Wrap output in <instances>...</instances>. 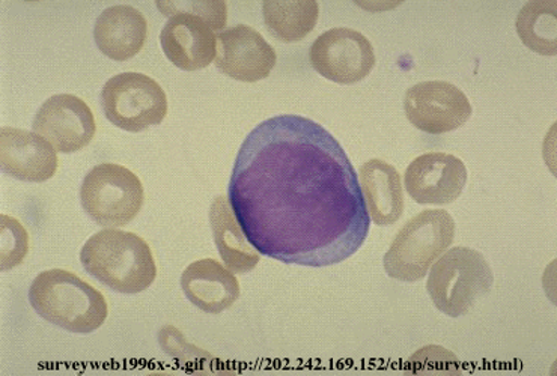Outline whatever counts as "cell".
Masks as SVG:
<instances>
[{"mask_svg":"<svg viewBox=\"0 0 557 376\" xmlns=\"http://www.w3.org/2000/svg\"><path fill=\"white\" fill-rule=\"evenodd\" d=\"M160 13L171 18L174 15L188 14L195 17L202 18L208 26L213 30H222L227 22V5L223 0L219 2H198V0H190V2H156Z\"/></svg>","mask_w":557,"mask_h":376,"instance_id":"cell-21","label":"cell"},{"mask_svg":"<svg viewBox=\"0 0 557 376\" xmlns=\"http://www.w3.org/2000/svg\"><path fill=\"white\" fill-rule=\"evenodd\" d=\"M210 225L215 247H218L227 270L245 274L257 268L261 261V254L247 241L226 196H218L211 203Z\"/></svg>","mask_w":557,"mask_h":376,"instance_id":"cell-18","label":"cell"},{"mask_svg":"<svg viewBox=\"0 0 557 376\" xmlns=\"http://www.w3.org/2000/svg\"><path fill=\"white\" fill-rule=\"evenodd\" d=\"M184 296L202 312L219 315L240 299V284L231 270L215 260L195 261L182 276Z\"/></svg>","mask_w":557,"mask_h":376,"instance_id":"cell-15","label":"cell"},{"mask_svg":"<svg viewBox=\"0 0 557 376\" xmlns=\"http://www.w3.org/2000/svg\"><path fill=\"white\" fill-rule=\"evenodd\" d=\"M29 303L47 323L77 335L98 330L109 315L103 293L66 270L38 274L30 285Z\"/></svg>","mask_w":557,"mask_h":376,"instance_id":"cell-3","label":"cell"},{"mask_svg":"<svg viewBox=\"0 0 557 376\" xmlns=\"http://www.w3.org/2000/svg\"><path fill=\"white\" fill-rule=\"evenodd\" d=\"M159 342L162 350L176 363L188 367H203L213 362V355L199 350L195 344L188 343L182 331L174 325H166L159 333Z\"/></svg>","mask_w":557,"mask_h":376,"instance_id":"cell-22","label":"cell"},{"mask_svg":"<svg viewBox=\"0 0 557 376\" xmlns=\"http://www.w3.org/2000/svg\"><path fill=\"white\" fill-rule=\"evenodd\" d=\"M407 120L426 135L441 136L458 130L472 117L469 98L449 82H422L404 97Z\"/></svg>","mask_w":557,"mask_h":376,"instance_id":"cell-9","label":"cell"},{"mask_svg":"<svg viewBox=\"0 0 557 376\" xmlns=\"http://www.w3.org/2000/svg\"><path fill=\"white\" fill-rule=\"evenodd\" d=\"M33 128L62 154L84 150L97 133L91 108L72 93H58L46 100L35 115Z\"/></svg>","mask_w":557,"mask_h":376,"instance_id":"cell-10","label":"cell"},{"mask_svg":"<svg viewBox=\"0 0 557 376\" xmlns=\"http://www.w3.org/2000/svg\"><path fill=\"white\" fill-rule=\"evenodd\" d=\"M160 45L171 64L183 72H198L218 57V35L195 15L180 14L168 20Z\"/></svg>","mask_w":557,"mask_h":376,"instance_id":"cell-14","label":"cell"},{"mask_svg":"<svg viewBox=\"0 0 557 376\" xmlns=\"http://www.w3.org/2000/svg\"><path fill=\"white\" fill-rule=\"evenodd\" d=\"M29 250L25 227L10 215H2V272L22 264Z\"/></svg>","mask_w":557,"mask_h":376,"instance_id":"cell-23","label":"cell"},{"mask_svg":"<svg viewBox=\"0 0 557 376\" xmlns=\"http://www.w3.org/2000/svg\"><path fill=\"white\" fill-rule=\"evenodd\" d=\"M267 29L282 42H298L315 29L320 5L315 0H267L262 3Z\"/></svg>","mask_w":557,"mask_h":376,"instance_id":"cell-19","label":"cell"},{"mask_svg":"<svg viewBox=\"0 0 557 376\" xmlns=\"http://www.w3.org/2000/svg\"><path fill=\"white\" fill-rule=\"evenodd\" d=\"M359 181L371 221L376 226L395 225L406 208L399 172L392 164L374 159L360 167Z\"/></svg>","mask_w":557,"mask_h":376,"instance_id":"cell-17","label":"cell"},{"mask_svg":"<svg viewBox=\"0 0 557 376\" xmlns=\"http://www.w3.org/2000/svg\"><path fill=\"white\" fill-rule=\"evenodd\" d=\"M466 184V164L446 152L418 156L404 175L407 193L419 205H449L460 198Z\"/></svg>","mask_w":557,"mask_h":376,"instance_id":"cell-11","label":"cell"},{"mask_svg":"<svg viewBox=\"0 0 557 376\" xmlns=\"http://www.w3.org/2000/svg\"><path fill=\"white\" fill-rule=\"evenodd\" d=\"M557 2H529L517 15V34L532 52L556 57Z\"/></svg>","mask_w":557,"mask_h":376,"instance_id":"cell-20","label":"cell"},{"mask_svg":"<svg viewBox=\"0 0 557 376\" xmlns=\"http://www.w3.org/2000/svg\"><path fill=\"white\" fill-rule=\"evenodd\" d=\"M214 62L225 76L255 84L272 74L277 54L257 29L238 25L218 35V57Z\"/></svg>","mask_w":557,"mask_h":376,"instance_id":"cell-12","label":"cell"},{"mask_svg":"<svg viewBox=\"0 0 557 376\" xmlns=\"http://www.w3.org/2000/svg\"><path fill=\"white\" fill-rule=\"evenodd\" d=\"M144 201L145 190L139 176L121 164H98L82 183V206L100 226L128 225L143 210Z\"/></svg>","mask_w":557,"mask_h":376,"instance_id":"cell-6","label":"cell"},{"mask_svg":"<svg viewBox=\"0 0 557 376\" xmlns=\"http://www.w3.org/2000/svg\"><path fill=\"white\" fill-rule=\"evenodd\" d=\"M309 61L320 76L337 85H355L370 76L375 52L370 39L350 27L321 34L309 50Z\"/></svg>","mask_w":557,"mask_h":376,"instance_id":"cell-8","label":"cell"},{"mask_svg":"<svg viewBox=\"0 0 557 376\" xmlns=\"http://www.w3.org/2000/svg\"><path fill=\"white\" fill-rule=\"evenodd\" d=\"M0 163L3 174L25 183H46L58 171L57 150L45 137L3 127L0 131Z\"/></svg>","mask_w":557,"mask_h":376,"instance_id":"cell-13","label":"cell"},{"mask_svg":"<svg viewBox=\"0 0 557 376\" xmlns=\"http://www.w3.org/2000/svg\"><path fill=\"white\" fill-rule=\"evenodd\" d=\"M493 284V270L484 254L469 247H454L431 266L426 291L437 311L460 318L492 291Z\"/></svg>","mask_w":557,"mask_h":376,"instance_id":"cell-5","label":"cell"},{"mask_svg":"<svg viewBox=\"0 0 557 376\" xmlns=\"http://www.w3.org/2000/svg\"><path fill=\"white\" fill-rule=\"evenodd\" d=\"M409 366L414 374H458L460 360L445 348L430 344L410 358Z\"/></svg>","mask_w":557,"mask_h":376,"instance_id":"cell-24","label":"cell"},{"mask_svg":"<svg viewBox=\"0 0 557 376\" xmlns=\"http://www.w3.org/2000/svg\"><path fill=\"white\" fill-rule=\"evenodd\" d=\"M455 222L445 210H425L396 234L384 254V272L394 280H422L434 262L453 246Z\"/></svg>","mask_w":557,"mask_h":376,"instance_id":"cell-4","label":"cell"},{"mask_svg":"<svg viewBox=\"0 0 557 376\" xmlns=\"http://www.w3.org/2000/svg\"><path fill=\"white\" fill-rule=\"evenodd\" d=\"M147 38V18L132 5L108 8L98 15L94 26L98 50L116 62L128 61L143 52Z\"/></svg>","mask_w":557,"mask_h":376,"instance_id":"cell-16","label":"cell"},{"mask_svg":"<svg viewBox=\"0 0 557 376\" xmlns=\"http://www.w3.org/2000/svg\"><path fill=\"white\" fill-rule=\"evenodd\" d=\"M101 108L109 123L124 131L140 133L163 123L168 97L154 78L123 73L106 82Z\"/></svg>","mask_w":557,"mask_h":376,"instance_id":"cell-7","label":"cell"},{"mask_svg":"<svg viewBox=\"0 0 557 376\" xmlns=\"http://www.w3.org/2000/svg\"><path fill=\"white\" fill-rule=\"evenodd\" d=\"M81 262L94 279L127 296L147 291L157 277L151 247L125 230L104 229L92 235L82 247Z\"/></svg>","mask_w":557,"mask_h":376,"instance_id":"cell-2","label":"cell"},{"mask_svg":"<svg viewBox=\"0 0 557 376\" xmlns=\"http://www.w3.org/2000/svg\"><path fill=\"white\" fill-rule=\"evenodd\" d=\"M227 201L261 256L324 268L359 252L371 229L359 176L323 125L298 115L253 128L235 159Z\"/></svg>","mask_w":557,"mask_h":376,"instance_id":"cell-1","label":"cell"}]
</instances>
